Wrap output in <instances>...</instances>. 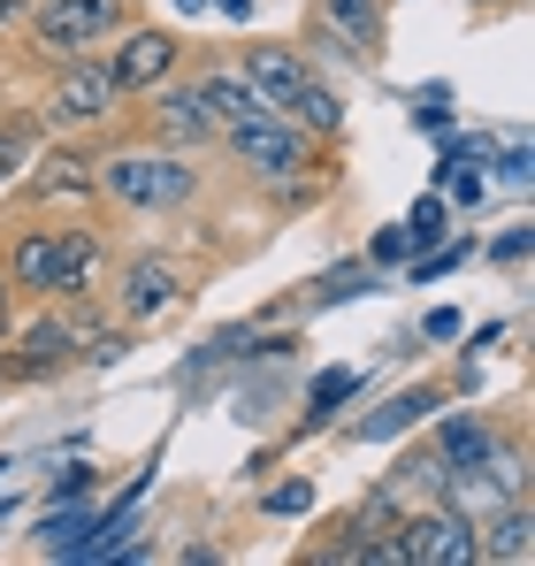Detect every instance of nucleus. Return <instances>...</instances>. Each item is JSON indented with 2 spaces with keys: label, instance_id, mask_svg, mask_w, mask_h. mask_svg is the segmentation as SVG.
Returning a JSON list of instances; mask_svg holds the SVG:
<instances>
[{
  "label": "nucleus",
  "instance_id": "obj_1",
  "mask_svg": "<svg viewBox=\"0 0 535 566\" xmlns=\"http://www.w3.org/2000/svg\"><path fill=\"white\" fill-rule=\"evenodd\" d=\"M92 185H99V207H123V214H191L207 199V161L138 138L115 154H92Z\"/></svg>",
  "mask_w": 535,
  "mask_h": 566
},
{
  "label": "nucleus",
  "instance_id": "obj_2",
  "mask_svg": "<svg viewBox=\"0 0 535 566\" xmlns=\"http://www.w3.org/2000/svg\"><path fill=\"white\" fill-rule=\"evenodd\" d=\"M191 261L169 253V245H130L123 261H107V276H99V298H107V314L115 322H130L138 337L146 329H161V322H177L183 306H191Z\"/></svg>",
  "mask_w": 535,
  "mask_h": 566
},
{
  "label": "nucleus",
  "instance_id": "obj_3",
  "mask_svg": "<svg viewBox=\"0 0 535 566\" xmlns=\"http://www.w3.org/2000/svg\"><path fill=\"white\" fill-rule=\"evenodd\" d=\"M123 107H130V99H123L115 70H107L99 54H77V62L46 70V85L31 99V115H39L46 138H99V130L123 123Z\"/></svg>",
  "mask_w": 535,
  "mask_h": 566
},
{
  "label": "nucleus",
  "instance_id": "obj_4",
  "mask_svg": "<svg viewBox=\"0 0 535 566\" xmlns=\"http://www.w3.org/2000/svg\"><path fill=\"white\" fill-rule=\"evenodd\" d=\"M130 15H138V0H31V15L15 23V39L31 46L39 70H62L77 54H99Z\"/></svg>",
  "mask_w": 535,
  "mask_h": 566
},
{
  "label": "nucleus",
  "instance_id": "obj_5",
  "mask_svg": "<svg viewBox=\"0 0 535 566\" xmlns=\"http://www.w3.org/2000/svg\"><path fill=\"white\" fill-rule=\"evenodd\" d=\"M214 154L245 177V185H261V177H298V169H345L337 161V146H314L283 107H268V115H253V123H238V130H222L214 138Z\"/></svg>",
  "mask_w": 535,
  "mask_h": 566
},
{
  "label": "nucleus",
  "instance_id": "obj_6",
  "mask_svg": "<svg viewBox=\"0 0 535 566\" xmlns=\"http://www.w3.org/2000/svg\"><path fill=\"white\" fill-rule=\"evenodd\" d=\"M15 207L23 214H92L99 185H92V146L85 138H39V154L15 177Z\"/></svg>",
  "mask_w": 535,
  "mask_h": 566
},
{
  "label": "nucleus",
  "instance_id": "obj_7",
  "mask_svg": "<svg viewBox=\"0 0 535 566\" xmlns=\"http://www.w3.org/2000/svg\"><path fill=\"white\" fill-rule=\"evenodd\" d=\"M62 376H77V322L39 298V314H15L8 329V390H46Z\"/></svg>",
  "mask_w": 535,
  "mask_h": 566
},
{
  "label": "nucleus",
  "instance_id": "obj_8",
  "mask_svg": "<svg viewBox=\"0 0 535 566\" xmlns=\"http://www.w3.org/2000/svg\"><path fill=\"white\" fill-rule=\"evenodd\" d=\"M99 62L115 70V85H123V99L154 93V85H169L183 62H191V46L177 39V23H154V15H130L107 46H99Z\"/></svg>",
  "mask_w": 535,
  "mask_h": 566
},
{
  "label": "nucleus",
  "instance_id": "obj_9",
  "mask_svg": "<svg viewBox=\"0 0 535 566\" xmlns=\"http://www.w3.org/2000/svg\"><path fill=\"white\" fill-rule=\"evenodd\" d=\"M138 138L146 146H169V154H214V115L199 107L191 93V77H169V85H154V93H138Z\"/></svg>",
  "mask_w": 535,
  "mask_h": 566
},
{
  "label": "nucleus",
  "instance_id": "obj_10",
  "mask_svg": "<svg viewBox=\"0 0 535 566\" xmlns=\"http://www.w3.org/2000/svg\"><path fill=\"white\" fill-rule=\"evenodd\" d=\"M62 261V214H15L0 238V276L15 283V298H46Z\"/></svg>",
  "mask_w": 535,
  "mask_h": 566
},
{
  "label": "nucleus",
  "instance_id": "obj_11",
  "mask_svg": "<svg viewBox=\"0 0 535 566\" xmlns=\"http://www.w3.org/2000/svg\"><path fill=\"white\" fill-rule=\"evenodd\" d=\"M183 77H191L199 107L214 115V130H238V123L268 115V99L245 85V70H238V62H222V54H199V62H183Z\"/></svg>",
  "mask_w": 535,
  "mask_h": 566
},
{
  "label": "nucleus",
  "instance_id": "obj_12",
  "mask_svg": "<svg viewBox=\"0 0 535 566\" xmlns=\"http://www.w3.org/2000/svg\"><path fill=\"white\" fill-rule=\"evenodd\" d=\"M437 406H451V382H413V390H398V398H382L375 413H359V421H337L353 444H398V437H413Z\"/></svg>",
  "mask_w": 535,
  "mask_h": 566
},
{
  "label": "nucleus",
  "instance_id": "obj_13",
  "mask_svg": "<svg viewBox=\"0 0 535 566\" xmlns=\"http://www.w3.org/2000/svg\"><path fill=\"white\" fill-rule=\"evenodd\" d=\"M283 115H291V123H298L314 146H337V154H345V138H353V107H345V93H337L322 70H306V77L291 85Z\"/></svg>",
  "mask_w": 535,
  "mask_h": 566
},
{
  "label": "nucleus",
  "instance_id": "obj_14",
  "mask_svg": "<svg viewBox=\"0 0 535 566\" xmlns=\"http://www.w3.org/2000/svg\"><path fill=\"white\" fill-rule=\"evenodd\" d=\"M230 62L245 70V85H253L268 107H283V99H291V85H298V77L314 70V62L298 54V39H268V31H261V39H245V46H238Z\"/></svg>",
  "mask_w": 535,
  "mask_h": 566
},
{
  "label": "nucleus",
  "instance_id": "obj_15",
  "mask_svg": "<svg viewBox=\"0 0 535 566\" xmlns=\"http://www.w3.org/2000/svg\"><path fill=\"white\" fill-rule=\"evenodd\" d=\"M497 444H505V421H490V413H444V406H437L429 452H437L451 474H459V468H490Z\"/></svg>",
  "mask_w": 535,
  "mask_h": 566
},
{
  "label": "nucleus",
  "instance_id": "obj_16",
  "mask_svg": "<svg viewBox=\"0 0 535 566\" xmlns=\"http://www.w3.org/2000/svg\"><path fill=\"white\" fill-rule=\"evenodd\" d=\"M359 390H367V368H322V376L306 382V413L283 429V452H298L306 437H322V429H337L345 421V406H353Z\"/></svg>",
  "mask_w": 535,
  "mask_h": 566
},
{
  "label": "nucleus",
  "instance_id": "obj_17",
  "mask_svg": "<svg viewBox=\"0 0 535 566\" xmlns=\"http://www.w3.org/2000/svg\"><path fill=\"white\" fill-rule=\"evenodd\" d=\"M306 15H322L329 31H345L359 46V62H367V77L382 70V54H390V0H314Z\"/></svg>",
  "mask_w": 535,
  "mask_h": 566
},
{
  "label": "nucleus",
  "instance_id": "obj_18",
  "mask_svg": "<svg viewBox=\"0 0 535 566\" xmlns=\"http://www.w3.org/2000/svg\"><path fill=\"white\" fill-rule=\"evenodd\" d=\"M474 559H482V566H528L535 559V505H528V497L497 505V513L474 528Z\"/></svg>",
  "mask_w": 535,
  "mask_h": 566
},
{
  "label": "nucleus",
  "instance_id": "obj_19",
  "mask_svg": "<svg viewBox=\"0 0 535 566\" xmlns=\"http://www.w3.org/2000/svg\"><path fill=\"white\" fill-rule=\"evenodd\" d=\"M375 291H390V276L382 269H367V261H337V269H322V276L306 283V306L298 314H322V306H353V298H375Z\"/></svg>",
  "mask_w": 535,
  "mask_h": 566
},
{
  "label": "nucleus",
  "instance_id": "obj_20",
  "mask_svg": "<svg viewBox=\"0 0 535 566\" xmlns=\"http://www.w3.org/2000/svg\"><path fill=\"white\" fill-rule=\"evenodd\" d=\"M390 482H398V490H406L413 505H437V497H444V482H451V468L437 460V452H429V437H421L413 452H398V468H390Z\"/></svg>",
  "mask_w": 535,
  "mask_h": 566
},
{
  "label": "nucleus",
  "instance_id": "obj_21",
  "mask_svg": "<svg viewBox=\"0 0 535 566\" xmlns=\"http://www.w3.org/2000/svg\"><path fill=\"white\" fill-rule=\"evenodd\" d=\"M329 185H337L329 169H298V177H261L253 191H261L275 214H306V207H322V199H329Z\"/></svg>",
  "mask_w": 535,
  "mask_h": 566
},
{
  "label": "nucleus",
  "instance_id": "obj_22",
  "mask_svg": "<svg viewBox=\"0 0 535 566\" xmlns=\"http://www.w3.org/2000/svg\"><path fill=\"white\" fill-rule=\"evenodd\" d=\"M39 138H46V130H39L31 107H8V115H0V191L23 177V161L39 154Z\"/></svg>",
  "mask_w": 535,
  "mask_h": 566
},
{
  "label": "nucleus",
  "instance_id": "obj_23",
  "mask_svg": "<svg viewBox=\"0 0 535 566\" xmlns=\"http://www.w3.org/2000/svg\"><path fill=\"white\" fill-rule=\"evenodd\" d=\"M398 230H406V245H413V253L444 245V238H451V207H444V191L429 185L421 199H413V207H406V222H398ZM413 253H406V261H413Z\"/></svg>",
  "mask_w": 535,
  "mask_h": 566
},
{
  "label": "nucleus",
  "instance_id": "obj_24",
  "mask_svg": "<svg viewBox=\"0 0 535 566\" xmlns=\"http://www.w3.org/2000/svg\"><path fill=\"white\" fill-rule=\"evenodd\" d=\"M130 353H138V329L107 314L99 329H85V345H77V368H123Z\"/></svg>",
  "mask_w": 535,
  "mask_h": 566
},
{
  "label": "nucleus",
  "instance_id": "obj_25",
  "mask_svg": "<svg viewBox=\"0 0 535 566\" xmlns=\"http://www.w3.org/2000/svg\"><path fill=\"white\" fill-rule=\"evenodd\" d=\"M474 261V238H444V245H429V253H413L398 276H406V291H421V283H444L451 269H466Z\"/></svg>",
  "mask_w": 535,
  "mask_h": 566
},
{
  "label": "nucleus",
  "instance_id": "obj_26",
  "mask_svg": "<svg viewBox=\"0 0 535 566\" xmlns=\"http://www.w3.org/2000/svg\"><path fill=\"white\" fill-rule=\"evenodd\" d=\"M306 513H314V482L306 474H283V482L261 490V521H306Z\"/></svg>",
  "mask_w": 535,
  "mask_h": 566
},
{
  "label": "nucleus",
  "instance_id": "obj_27",
  "mask_svg": "<svg viewBox=\"0 0 535 566\" xmlns=\"http://www.w3.org/2000/svg\"><path fill=\"white\" fill-rule=\"evenodd\" d=\"M490 154H497V130L482 123V130H444L437 138V161H459V169H490Z\"/></svg>",
  "mask_w": 535,
  "mask_h": 566
},
{
  "label": "nucleus",
  "instance_id": "obj_28",
  "mask_svg": "<svg viewBox=\"0 0 535 566\" xmlns=\"http://www.w3.org/2000/svg\"><path fill=\"white\" fill-rule=\"evenodd\" d=\"M490 169H497V185H505V191H528V185H535L528 138H521V130H497V154H490Z\"/></svg>",
  "mask_w": 535,
  "mask_h": 566
},
{
  "label": "nucleus",
  "instance_id": "obj_29",
  "mask_svg": "<svg viewBox=\"0 0 535 566\" xmlns=\"http://www.w3.org/2000/svg\"><path fill=\"white\" fill-rule=\"evenodd\" d=\"M406 505H413V497H406V490H398L390 474H375V482H367V497H359L353 513H359V528H390V521H398Z\"/></svg>",
  "mask_w": 535,
  "mask_h": 566
},
{
  "label": "nucleus",
  "instance_id": "obj_30",
  "mask_svg": "<svg viewBox=\"0 0 535 566\" xmlns=\"http://www.w3.org/2000/svg\"><path fill=\"white\" fill-rule=\"evenodd\" d=\"M528 253H535V222H513V230H497V238L482 245L490 269H528Z\"/></svg>",
  "mask_w": 535,
  "mask_h": 566
},
{
  "label": "nucleus",
  "instance_id": "obj_31",
  "mask_svg": "<svg viewBox=\"0 0 535 566\" xmlns=\"http://www.w3.org/2000/svg\"><path fill=\"white\" fill-rule=\"evenodd\" d=\"M92 490H99V468L92 460H70V468H54V482H46V505H77Z\"/></svg>",
  "mask_w": 535,
  "mask_h": 566
},
{
  "label": "nucleus",
  "instance_id": "obj_32",
  "mask_svg": "<svg viewBox=\"0 0 535 566\" xmlns=\"http://www.w3.org/2000/svg\"><path fill=\"white\" fill-rule=\"evenodd\" d=\"M406 253H413V245H406V230H398V222H382V230L367 238V253H359V261H367V269H382V276H398V269H406Z\"/></svg>",
  "mask_w": 535,
  "mask_h": 566
},
{
  "label": "nucleus",
  "instance_id": "obj_33",
  "mask_svg": "<svg viewBox=\"0 0 535 566\" xmlns=\"http://www.w3.org/2000/svg\"><path fill=\"white\" fill-rule=\"evenodd\" d=\"M413 130H429V138H444V130H451V85L413 93Z\"/></svg>",
  "mask_w": 535,
  "mask_h": 566
},
{
  "label": "nucleus",
  "instance_id": "obj_34",
  "mask_svg": "<svg viewBox=\"0 0 535 566\" xmlns=\"http://www.w3.org/2000/svg\"><path fill=\"white\" fill-rule=\"evenodd\" d=\"M459 329H466L459 306H429V314H421V345H459Z\"/></svg>",
  "mask_w": 535,
  "mask_h": 566
},
{
  "label": "nucleus",
  "instance_id": "obj_35",
  "mask_svg": "<svg viewBox=\"0 0 535 566\" xmlns=\"http://www.w3.org/2000/svg\"><path fill=\"white\" fill-rule=\"evenodd\" d=\"M459 345H466V360H482L490 345H505V322H482V329H459Z\"/></svg>",
  "mask_w": 535,
  "mask_h": 566
},
{
  "label": "nucleus",
  "instance_id": "obj_36",
  "mask_svg": "<svg viewBox=\"0 0 535 566\" xmlns=\"http://www.w3.org/2000/svg\"><path fill=\"white\" fill-rule=\"evenodd\" d=\"M15 314H23V298H15V283L0 276V345H8V329H15Z\"/></svg>",
  "mask_w": 535,
  "mask_h": 566
},
{
  "label": "nucleus",
  "instance_id": "obj_37",
  "mask_svg": "<svg viewBox=\"0 0 535 566\" xmlns=\"http://www.w3.org/2000/svg\"><path fill=\"white\" fill-rule=\"evenodd\" d=\"M207 15H230V23H253V0H207Z\"/></svg>",
  "mask_w": 535,
  "mask_h": 566
},
{
  "label": "nucleus",
  "instance_id": "obj_38",
  "mask_svg": "<svg viewBox=\"0 0 535 566\" xmlns=\"http://www.w3.org/2000/svg\"><path fill=\"white\" fill-rule=\"evenodd\" d=\"M177 559H183V566H214V559H222V544H183Z\"/></svg>",
  "mask_w": 535,
  "mask_h": 566
},
{
  "label": "nucleus",
  "instance_id": "obj_39",
  "mask_svg": "<svg viewBox=\"0 0 535 566\" xmlns=\"http://www.w3.org/2000/svg\"><path fill=\"white\" fill-rule=\"evenodd\" d=\"M23 15H31V0H0V31H8V39H15V23H23Z\"/></svg>",
  "mask_w": 535,
  "mask_h": 566
},
{
  "label": "nucleus",
  "instance_id": "obj_40",
  "mask_svg": "<svg viewBox=\"0 0 535 566\" xmlns=\"http://www.w3.org/2000/svg\"><path fill=\"white\" fill-rule=\"evenodd\" d=\"M466 8H474V15H497V8H513V0H466Z\"/></svg>",
  "mask_w": 535,
  "mask_h": 566
},
{
  "label": "nucleus",
  "instance_id": "obj_41",
  "mask_svg": "<svg viewBox=\"0 0 535 566\" xmlns=\"http://www.w3.org/2000/svg\"><path fill=\"white\" fill-rule=\"evenodd\" d=\"M177 15H207V0H177Z\"/></svg>",
  "mask_w": 535,
  "mask_h": 566
},
{
  "label": "nucleus",
  "instance_id": "obj_42",
  "mask_svg": "<svg viewBox=\"0 0 535 566\" xmlns=\"http://www.w3.org/2000/svg\"><path fill=\"white\" fill-rule=\"evenodd\" d=\"M0 390H8V345H0Z\"/></svg>",
  "mask_w": 535,
  "mask_h": 566
},
{
  "label": "nucleus",
  "instance_id": "obj_43",
  "mask_svg": "<svg viewBox=\"0 0 535 566\" xmlns=\"http://www.w3.org/2000/svg\"><path fill=\"white\" fill-rule=\"evenodd\" d=\"M0 46H8V31H0Z\"/></svg>",
  "mask_w": 535,
  "mask_h": 566
}]
</instances>
